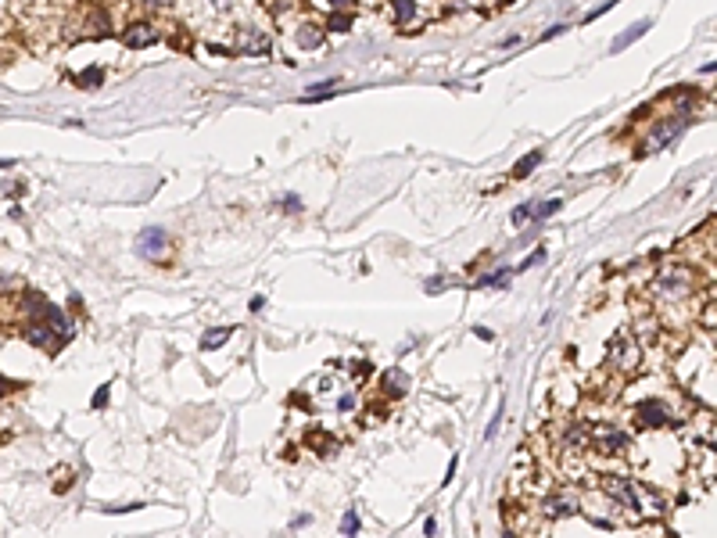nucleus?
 Listing matches in <instances>:
<instances>
[{
	"label": "nucleus",
	"mask_w": 717,
	"mask_h": 538,
	"mask_svg": "<svg viewBox=\"0 0 717 538\" xmlns=\"http://www.w3.org/2000/svg\"><path fill=\"white\" fill-rule=\"evenodd\" d=\"M165 251H169V244H165V230L148 226V230L137 233V255H143V259H161Z\"/></svg>",
	"instance_id": "obj_1"
},
{
	"label": "nucleus",
	"mask_w": 717,
	"mask_h": 538,
	"mask_svg": "<svg viewBox=\"0 0 717 538\" xmlns=\"http://www.w3.org/2000/svg\"><path fill=\"white\" fill-rule=\"evenodd\" d=\"M681 133V119H663L653 126V133L649 140H645V151H660V148H667V143Z\"/></svg>",
	"instance_id": "obj_2"
},
{
	"label": "nucleus",
	"mask_w": 717,
	"mask_h": 538,
	"mask_svg": "<svg viewBox=\"0 0 717 538\" xmlns=\"http://www.w3.org/2000/svg\"><path fill=\"white\" fill-rule=\"evenodd\" d=\"M154 40H158V32H154V26H148V22H133V26H125V32H122V43L133 47V50L151 47Z\"/></svg>",
	"instance_id": "obj_3"
},
{
	"label": "nucleus",
	"mask_w": 717,
	"mask_h": 538,
	"mask_svg": "<svg viewBox=\"0 0 717 538\" xmlns=\"http://www.w3.org/2000/svg\"><path fill=\"white\" fill-rule=\"evenodd\" d=\"M638 420H642L645 427H663V424H671L667 409H663L660 402H645V406H638Z\"/></svg>",
	"instance_id": "obj_4"
},
{
	"label": "nucleus",
	"mask_w": 717,
	"mask_h": 538,
	"mask_svg": "<svg viewBox=\"0 0 717 538\" xmlns=\"http://www.w3.org/2000/svg\"><path fill=\"white\" fill-rule=\"evenodd\" d=\"M545 506H549L552 517H570V513H578V502H574L570 495H556V499L545 502Z\"/></svg>",
	"instance_id": "obj_5"
},
{
	"label": "nucleus",
	"mask_w": 717,
	"mask_h": 538,
	"mask_svg": "<svg viewBox=\"0 0 717 538\" xmlns=\"http://www.w3.org/2000/svg\"><path fill=\"white\" fill-rule=\"evenodd\" d=\"M241 50L244 54H265L269 50V40H265L262 32H244L241 36Z\"/></svg>",
	"instance_id": "obj_6"
},
{
	"label": "nucleus",
	"mask_w": 717,
	"mask_h": 538,
	"mask_svg": "<svg viewBox=\"0 0 717 538\" xmlns=\"http://www.w3.org/2000/svg\"><path fill=\"white\" fill-rule=\"evenodd\" d=\"M319 40H323V29H316V26H301V29H298V43H301L305 50H316Z\"/></svg>",
	"instance_id": "obj_7"
},
{
	"label": "nucleus",
	"mask_w": 717,
	"mask_h": 538,
	"mask_svg": "<svg viewBox=\"0 0 717 538\" xmlns=\"http://www.w3.org/2000/svg\"><path fill=\"white\" fill-rule=\"evenodd\" d=\"M645 29H649V22H635L632 29H624V32L617 36V43H614V47H609V50H614V54H617V50H624V47H627V43H632V40H635V36H642Z\"/></svg>",
	"instance_id": "obj_8"
},
{
	"label": "nucleus",
	"mask_w": 717,
	"mask_h": 538,
	"mask_svg": "<svg viewBox=\"0 0 717 538\" xmlns=\"http://www.w3.org/2000/svg\"><path fill=\"white\" fill-rule=\"evenodd\" d=\"M394 18H398V26H409L412 14H416V0H394Z\"/></svg>",
	"instance_id": "obj_9"
},
{
	"label": "nucleus",
	"mask_w": 717,
	"mask_h": 538,
	"mask_svg": "<svg viewBox=\"0 0 717 538\" xmlns=\"http://www.w3.org/2000/svg\"><path fill=\"white\" fill-rule=\"evenodd\" d=\"M230 334H233V327H223V330H208V334L201 337V348H205V352L219 348V345H223V341H226Z\"/></svg>",
	"instance_id": "obj_10"
},
{
	"label": "nucleus",
	"mask_w": 717,
	"mask_h": 538,
	"mask_svg": "<svg viewBox=\"0 0 717 538\" xmlns=\"http://www.w3.org/2000/svg\"><path fill=\"white\" fill-rule=\"evenodd\" d=\"M538 161H542V155H538V151H534V155H527V158H520L516 166H513V176H516V179H520V176H527V172L538 166Z\"/></svg>",
	"instance_id": "obj_11"
},
{
	"label": "nucleus",
	"mask_w": 717,
	"mask_h": 538,
	"mask_svg": "<svg viewBox=\"0 0 717 538\" xmlns=\"http://www.w3.org/2000/svg\"><path fill=\"white\" fill-rule=\"evenodd\" d=\"M355 531H358V513L348 510V513H345V524H341V535H345V538H355Z\"/></svg>",
	"instance_id": "obj_12"
},
{
	"label": "nucleus",
	"mask_w": 717,
	"mask_h": 538,
	"mask_svg": "<svg viewBox=\"0 0 717 538\" xmlns=\"http://www.w3.org/2000/svg\"><path fill=\"white\" fill-rule=\"evenodd\" d=\"M552 212H560V201H545V205H538V208L531 212V219H549Z\"/></svg>",
	"instance_id": "obj_13"
},
{
	"label": "nucleus",
	"mask_w": 717,
	"mask_h": 538,
	"mask_svg": "<svg viewBox=\"0 0 717 538\" xmlns=\"http://www.w3.org/2000/svg\"><path fill=\"white\" fill-rule=\"evenodd\" d=\"M79 86H94V83H101V68H90V72H83V76L76 79Z\"/></svg>",
	"instance_id": "obj_14"
},
{
	"label": "nucleus",
	"mask_w": 717,
	"mask_h": 538,
	"mask_svg": "<svg viewBox=\"0 0 717 538\" xmlns=\"http://www.w3.org/2000/svg\"><path fill=\"white\" fill-rule=\"evenodd\" d=\"M330 29H334V32H345V29H352V18H348V14H337V18H330Z\"/></svg>",
	"instance_id": "obj_15"
},
{
	"label": "nucleus",
	"mask_w": 717,
	"mask_h": 538,
	"mask_svg": "<svg viewBox=\"0 0 717 538\" xmlns=\"http://www.w3.org/2000/svg\"><path fill=\"white\" fill-rule=\"evenodd\" d=\"M531 212H534L531 205H520V208L513 212V223H516V226H520V223H527V219H531Z\"/></svg>",
	"instance_id": "obj_16"
},
{
	"label": "nucleus",
	"mask_w": 717,
	"mask_h": 538,
	"mask_svg": "<svg viewBox=\"0 0 717 538\" xmlns=\"http://www.w3.org/2000/svg\"><path fill=\"white\" fill-rule=\"evenodd\" d=\"M104 402H108V388H101V391L94 395V409H101Z\"/></svg>",
	"instance_id": "obj_17"
},
{
	"label": "nucleus",
	"mask_w": 717,
	"mask_h": 538,
	"mask_svg": "<svg viewBox=\"0 0 717 538\" xmlns=\"http://www.w3.org/2000/svg\"><path fill=\"white\" fill-rule=\"evenodd\" d=\"M143 4H148V8H169L172 0H143Z\"/></svg>",
	"instance_id": "obj_18"
},
{
	"label": "nucleus",
	"mask_w": 717,
	"mask_h": 538,
	"mask_svg": "<svg viewBox=\"0 0 717 538\" xmlns=\"http://www.w3.org/2000/svg\"><path fill=\"white\" fill-rule=\"evenodd\" d=\"M4 391H8V381H4V377H0V395H4Z\"/></svg>",
	"instance_id": "obj_19"
},
{
	"label": "nucleus",
	"mask_w": 717,
	"mask_h": 538,
	"mask_svg": "<svg viewBox=\"0 0 717 538\" xmlns=\"http://www.w3.org/2000/svg\"><path fill=\"white\" fill-rule=\"evenodd\" d=\"M330 4H334V8H341V4H348V0H330Z\"/></svg>",
	"instance_id": "obj_20"
},
{
	"label": "nucleus",
	"mask_w": 717,
	"mask_h": 538,
	"mask_svg": "<svg viewBox=\"0 0 717 538\" xmlns=\"http://www.w3.org/2000/svg\"><path fill=\"white\" fill-rule=\"evenodd\" d=\"M506 538H513V535H506Z\"/></svg>",
	"instance_id": "obj_21"
}]
</instances>
